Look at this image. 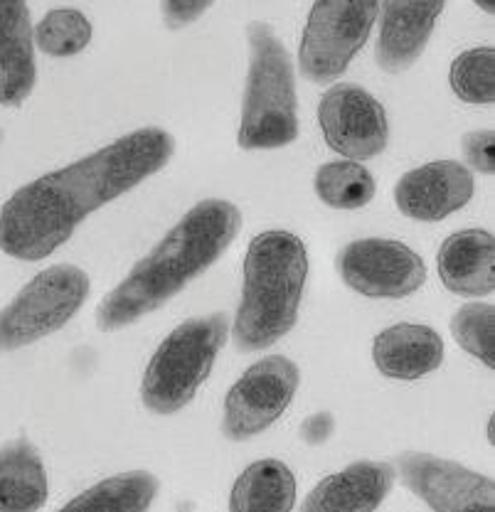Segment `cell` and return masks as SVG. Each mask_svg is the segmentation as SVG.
Returning <instances> with one entry per match:
<instances>
[{
    "instance_id": "obj_19",
    "label": "cell",
    "mask_w": 495,
    "mask_h": 512,
    "mask_svg": "<svg viewBox=\"0 0 495 512\" xmlns=\"http://www.w3.org/2000/svg\"><path fill=\"white\" fill-rule=\"evenodd\" d=\"M296 505V478L286 463L264 458L247 466L230 495L232 512H289Z\"/></svg>"
},
{
    "instance_id": "obj_9",
    "label": "cell",
    "mask_w": 495,
    "mask_h": 512,
    "mask_svg": "<svg viewBox=\"0 0 495 512\" xmlns=\"http://www.w3.org/2000/svg\"><path fill=\"white\" fill-rule=\"evenodd\" d=\"M340 279L367 298H404L427 281L422 256L395 239H358L340 249Z\"/></svg>"
},
{
    "instance_id": "obj_20",
    "label": "cell",
    "mask_w": 495,
    "mask_h": 512,
    "mask_svg": "<svg viewBox=\"0 0 495 512\" xmlns=\"http://www.w3.org/2000/svg\"><path fill=\"white\" fill-rule=\"evenodd\" d=\"M158 495V478L146 471L124 473L106 478L94 488L84 490L79 498L69 500L65 510H119L141 512L153 505Z\"/></svg>"
},
{
    "instance_id": "obj_25",
    "label": "cell",
    "mask_w": 495,
    "mask_h": 512,
    "mask_svg": "<svg viewBox=\"0 0 495 512\" xmlns=\"http://www.w3.org/2000/svg\"><path fill=\"white\" fill-rule=\"evenodd\" d=\"M461 151H463V158L468 160V165H471L473 170L493 175V170H495V133L491 131V128H486V131L466 133L461 141Z\"/></svg>"
},
{
    "instance_id": "obj_21",
    "label": "cell",
    "mask_w": 495,
    "mask_h": 512,
    "mask_svg": "<svg viewBox=\"0 0 495 512\" xmlns=\"http://www.w3.org/2000/svg\"><path fill=\"white\" fill-rule=\"evenodd\" d=\"M313 190L318 200L326 202L333 210H360L370 205L377 185L363 163L345 158L321 165L313 178Z\"/></svg>"
},
{
    "instance_id": "obj_13",
    "label": "cell",
    "mask_w": 495,
    "mask_h": 512,
    "mask_svg": "<svg viewBox=\"0 0 495 512\" xmlns=\"http://www.w3.org/2000/svg\"><path fill=\"white\" fill-rule=\"evenodd\" d=\"M446 0H385L380 3V37L375 60L399 74L424 55Z\"/></svg>"
},
{
    "instance_id": "obj_4",
    "label": "cell",
    "mask_w": 495,
    "mask_h": 512,
    "mask_svg": "<svg viewBox=\"0 0 495 512\" xmlns=\"http://www.w3.org/2000/svg\"><path fill=\"white\" fill-rule=\"evenodd\" d=\"M247 35L252 60H249L237 143L244 151L284 148L298 138L294 62L271 25L252 23Z\"/></svg>"
},
{
    "instance_id": "obj_7",
    "label": "cell",
    "mask_w": 495,
    "mask_h": 512,
    "mask_svg": "<svg viewBox=\"0 0 495 512\" xmlns=\"http://www.w3.org/2000/svg\"><path fill=\"white\" fill-rule=\"evenodd\" d=\"M382 0H316L303 30L298 64L313 84L345 74L380 18Z\"/></svg>"
},
{
    "instance_id": "obj_8",
    "label": "cell",
    "mask_w": 495,
    "mask_h": 512,
    "mask_svg": "<svg viewBox=\"0 0 495 512\" xmlns=\"http://www.w3.org/2000/svg\"><path fill=\"white\" fill-rule=\"evenodd\" d=\"M298 382L301 375L289 357L271 355L254 362L227 394L222 434L232 441L262 434L294 402Z\"/></svg>"
},
{
    "instance_id": "obj_15",
    "label": "cell",
    "mask_w": 495,
    "mask_h": 512,
    "mask_svg": "<svg viewBox=\"0 0 495 512\" xmlns=\"http://www.w3.org/2000/svg\"><path fill=\"white\" fill-rule=\"evenodd\" d=\"M35 79V42L28 0H0V104H23L33 94Z\"/></svg>"
},
{
    "instance_id": "obj_2",
    "label": "cell",
    "mask_w": 495,
    "mask_h": 512,
    "mask_svg": "<svg viewBox=\"0 0 495 512\" xmlns=\"http://www.w3.org/2000/svg\"><path fill=\"white\" fill-rule=\"evenodd\" d=\"M239 229L242 215L232 202H198L99 303V330H121L163 308L232 247Z\"/></svg>"
},
{
    "instance_id": "obj_26",
    "label": "cell",
    "mask_w": 495,
    "mask_h": 512,
    "mask_svg": "<svg viewBox=\"0 0 495 512\" xmlns=\"http://www.w3.org/2000/svg\"><path fill=\"white\" fill-rule=\"evenodd\" d=\"M212 3L215 0H161L165 25L173 30L188 28V25H193L195 20H200L207 13Z\"/></svg>"
},
{
    "instance_id": "obj_11",
    "label": "cell",
    "mask_w": 495,
    "mask_h": 512,
    "mask_svg": "<svg viewBox=\"0 0 495 512\" xmlns=\"http://www.w3.org/2000/svg\"><path fill=\"white\" fill-rule=\"evenodd\" d=\"M399 476L419 500L436 512L483 510L495 505V485L483 473L431 453H402Z\"/></svg>"
},
{
    "instance_id": "obj_6",
    "label": "cell",
    "mask_w": 495,
    "mask_h": 512,
    "mask_svg": "<svg viewBox=\"0 0 495 512\" xmlns=\"http://www.w3.org/2000/svg\"><path fill=\"white\" fill-rule=\"evenodd\" d=\"M92 281L79 266L57 264L40 271L0 311V352L25 348L47 338L79 313Z\"/></svg>"
},
{
    "instance_id": "obj_24",
    "label": "cell",
    "mask_w": 495,
    "mask_h": 512,
    "mask_svg": "<svg viewBox=\"0 0 495 512\" xmlns=\"http://www.w3.org/2000/svg\"><path fill=\"white\" fill-rule=\"evenodd\" d=\"M451 335L468 355L495 367V308L493 303H466L451 318Z\"/></svg>"
},
{
    "instance_id": "obj_14",
    "label": "cell",
    "mask_w": 495,
    "mask_h": 512,
    "mask_svg": "<svg viewBox=\"0 0 495 512\" xmlns=\"http://www.w3.org/2000/svg\"><path fill=\"white\" fill-rule=\"evenodd\" d=\"M395 466L380 461L350 463L323 478L303 500L306 512H372L385 503L395 485Z\"/></svg>"
},
{
    "instance_id": "obj_5",
    "label": "cell",
    "mask_w": 495,
    "mask_h": 512,
    "mask_svg": "<svg viewBox=\"0 0 495 512\" xmlns=\"http://www.w3.org/2000/svg\"><path fill=\"white\" fill-rule=\"evenodd\" d=\"M227 335L230 323L225 313L180 323L148 362L141 382L143 407L161 416L188 407L200 384L210 377Z\"/></svg>"
},
{
    "instance_id": "obj_23",
    "label": "cell",
    "mask_w": 495,
    "mask_h": 512,
    "mask_svg": "<svg viewBox=\"0 0 495 512\" xmlns=\"http://www.w3.org/2000/svg\"><path fill=\"white\" fill-rule=\"evenodd\" d=\"M449 82L454 94L466 104H493L495 101V50L473 47L451 64Z\"/></svg>"
},
{
    "instance_id": "obj_3",
    "label": "cell",
    "mask_w": 495,
    "mask_h": 512,
    "mask_svg": "<svg viewBox=\"0 0 495 512\" xmlns=\"http://www.w3.org/2000/svg\"><path fill=\"white\" fill-rule=\"evenodd\" d=\"M306 276L308 252L301 237L271 229L252 239L244 259L242 303L232 328L239 350H266L291 333L298 320Z\"/></svg>"
},
{
    "instance_id": "obj_18",
    "label": "cell",
    "mask_w": 495,
    "mask_h": 512,
    "mask_svg": "<svg viewBox=\"0 0 495 512\" xmlns=\"http://www.w3.org/2000/svg\"><path fill=\"white\" fill-rule=\"evenodd\" d=\"M50 480L40 453L28 441L0 448V512H33L47 503Z\"/></svg>"
},
{
    "instance_id": "obj_27",
    "label": "cell",
    "mask_w": 495,
    "mask_h": 512,
    "mask_svg": "<svg viewBox=\"0 0 495 512\" xmlns=\"http://www.w3.org/2000/svg\"><path fill=\"white\" fill-rule=\"evenodd\" d=\"M473 3H476L483 13H488V15L495 13V0H473Z\"/></svg>"
},
{
    "instance_id": "obj_10",
    "label": "cell",
    "mask_w": 495,
    "mask_h": 512,
    "mask_svg": "<svg viewBox=\"0 0 495 512\" xmlns=\"http://www.w3.org/2000/svg\"><path fill=\"white\" fill-rule=\"evenodd\" d=\"M318 124L330 151L343 158H377L390 141L385 106L358 84H333L318 106Z\"/></svg>"
},
{
    "instance_id": "obj_1",
    "label": "cell",
    "mask_w": 495,
    "mask_h": 512,
    "mask_svg": "<svg viewBox=\"0 0 495 512\" xmlns=\"http://www.w3.org/2000/svg\"><path fill=\"white\" fill-rule=\"evenodd\" d=\"M173 153L175 138L146 126L33 180L0 210V252L20 261L45 259L72 237L79 222L163 170Z\"/></svg>"
},
{
    "instance_id": "obj_12",
    "label": "cell",
    "mask_w": 495,
    "mask_h": 512,
    "mask_svg": "<svg viewBox=\"0 0 495 512\" xmlns=\"http://www.w3.org/2000/svg\"><path fill=\"white\" fill-rule=\"evenodd\" d=\"M471 170L456 160L434 163L404 173L395 185V205L404 217L417 222H439L471 202Z\"/></svg>"
},
{
    "instance_id": "obj_28",
    "label": "cell",
    "mask_w": 495,
    "mask_h": 512,
    "mask_svg": "<svg viewBox=\"0 0 495 512\" xmlns=\"http://www.w3.org/2000/svg\"><path fill=\"white\" fill-rule=\"evenodd\" d=\"M3 136H5V133H3V128H0V143H3Z\"/></svg>"
},
{
    "instance_id": "obj_16",
    "label": "cell",
    "mask_w": 495,
    "mask_h": 512,
    "mask_svg": "<svg viewBox=\"0 0 495 512\" xmlns=\"http://www.w3.org/2000/svg\"><path fill=\"white\" fill-rule=\"evenodd\" d=\"M372 360L392 380H422L444 362V340L429 325L399 323L377 335Z\"/></svg>"
},
{
    "instance_id": "obj_17",
    "label": "cell",
    "mask_w": 495,
    "mask_h": 512,
    "mask_svg": "<svg viewBox=\"0 0 495 512\" xmlns=\"http://www.w3.org/2000/svg\"><path fill=\"white\" fill-rule=\"evenodd\" d=\"M495 242L486 229L451 234L439 249L441 284L459 296H488L495 288Z\"/></svg>"
},
{
    "instance_id": "obj_22",
    "label": "cell",
    "mask_w": 495,
    "mask_h": 512,
    "mask_svg": "<svg viewBox=\"0 0 495 512\" xmlns=\"http://www.w3.org/2000/svg\"><path fill=\"white\" fill-rule=\"evenodd\" d=\"M33 42L50 57H74L92 42V23L74 8L50 10L33 30Z\"/></svg>"
}]
</instances>
